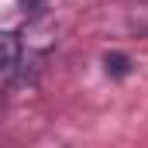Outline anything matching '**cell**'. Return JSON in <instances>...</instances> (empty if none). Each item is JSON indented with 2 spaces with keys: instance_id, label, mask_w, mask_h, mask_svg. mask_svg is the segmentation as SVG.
<instances>
[{
  "instance_id": "obj_1",
  "label": "cell",
  "mask_w": 148,
  "mask_h": 148,
  "mask_svg": "<svg viewBox=\"0 0 148 148\" xmlns=\"http://www.w3.org/2000/svg\"><path fill=\"white\" fill-rule=\"evenodd\" d=\"M17 62H21V38L0 31V69H14Z\"/></svg>"
},
{
  "instance_id": "obj_2",
  "label": "cell",
  "mask_w": 148,
  "mask_h": 148,
  "mask_svg": "<svg viewBox=\"0 0 148 148\" xmlns=\"http://www.w3.org/2000/svg\"><path fill=\"white\" fill-rule=\"evenodd\" d=\"M103 66H107V73L117 76V79H121V76H127L131 69H134V62H131L127 55H121V52H107V55H103Z\"/></svg>"
}]
</instances>
